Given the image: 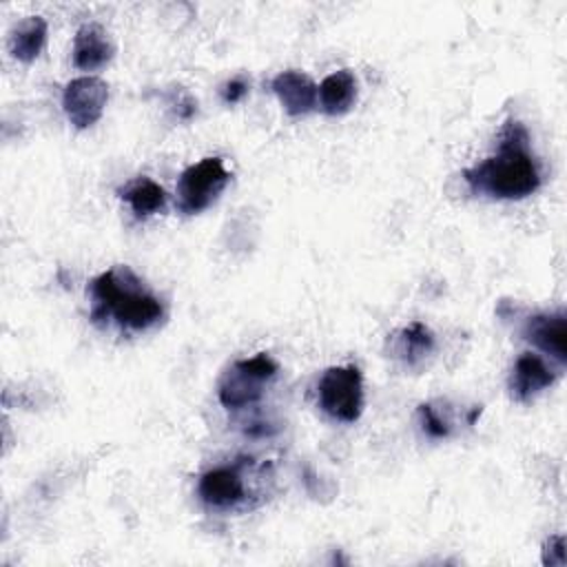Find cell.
Returning <instances> with one entry per match:
<instances>
[{
  "label": "cell",
  "instance_id": "cell-9",
  "mask_svg": "<svg viewBox=\"0 0 567 567\" xmlns=\"http://www.w3.org/2000/svg\"><path fill=\"white\" fill-rule=\"evenodd\" d=\"M115 44L109 31L97 22H86L73 38V64L82 71H95L111 62Z\"/></svg>",
  "mask_w": 567,
  "mask_h": 567
},
{
  "label": "cell",
  "instance_id": "cell-4",
  "mask_svg": "<svg viewBox=\"0 0 567 567\" xmlns=\"http://www.w3.org/2000/svg\"><path fill=\"white\" fill-rule=\"evenodd\" d=\"M319 408L341 423H354L363 410V379L357 365H332L317 383Z\"/></svg>",
  "mask_w": 567,
  "mask_h": 567
},
{
  "label": "cell",
  "instance_id": "cell-11",
  "mask_svg": "<svg viewBox=\"0 0 567 567\" xmlns=\"http://www.w3.org/2000/svg\"><path fill=\"white\" fill-rule=\"evenodd\" d=\"M270 89L279 97L286 113L292 115V117L310 113L317 104V86L301 71H281V73H277L270 82Z\"/></svg>",
  "mask_w": 567,
  "mask_h": 567
},
{
  "label": "cell",
  "instance_id": "cell-2",
  "mask_svg": "<svg viewBox=\"0 0 567 567\" xmlns=\"http://www.w3.org/2000/svg\"><path fill=\"white\" fill-rule=\"evenodd\" d=\"M91 319H113L122 330H148L164 319V303L128 268L115 266L91 281Z\"/></svg>",
  "mask_w": 567,
  "mask_h": 567
},
{
  "label": "cell",
  "instance_id": "cell-13",
  "mask_svg": "<svg viewBox=\"0 0 567 567\" xmlns=\"http://www.w3.org/2000/svg\"><path fill=\"white\" fill-rule=\"evenodd\" d=\"M47 42V20L42 16L22 18L9 33V51L20 62H31L40 55Z\"/></svg>",
  "mask_w": 567,
  "mask_h": 567
},
{
  "label": "cell",
  "instance_id": "cell-15",
  "mask_svg": "<svg viewBox=\"0 0 567 567\" xmlns=\"http://www.w3.org/2000/svg\"><path fill=\"white\" fill-rule=\"evenodd\" d=\"M432 350H434V334L423 321H412L396 337V354L408 365L423 361L427 354H432Z\"/></svg>",
  "mask_w": 567,
  "mask_h": 567
},
{
  "label": "cell",
  "instance_id": "cell-1",
  "mask_svg": "<svg viewBox=\"0 0 567 567\" xmlns=\"http://www.w3.org/2000/svg\"><path fill=\"white\" fill-rule=\"evenodd\" d=\"M498 148L487 159L463 171L467 186L496 199H523L538 190L540 168L529 148V133L518 120H507Z\"/></svg>",
  "mask_w": 567,
  "mask_h": 567
},
{
  "label": "cell",
  "instance_id": "cell-5",
  "mask_svg": "<svg viewBox=\"0 0 567 567\" xmlns=\"http://www.w3.org/2000/svg\"><path fill=\"white\" fill-rule=\"evenodd\" d=\"M230 182V173L221 157H204L190 164L177 179V208L184 215H197L206 210Z\"/></svg>",
  "mask_w": 567,
  "mask_h": 567
},
{
  "label": "cell",
  "instance_id": "cell-3",
  "mask_svg": "<svg viewBox=\"0 0 567 567\" xmlns=\"http://www.w3.org/2000/svg\"><path fill=\"white\" fill-rule=\"evenodd\" d=\"M277 370L279 368L275 359L266 352L235 361L217 383L219 403L228 410H244L255 405L264 394V385L275 379Z\"/></svg>",
  "mask_w": 567,
  "mask_h": 567
},
{
  "label": "cell",
  "instance_id": "cell-7",
  "mask_svg": "<svg viewBox=\"0 0 567 567\" xmlns=\"http://www.w3.org/2000/svg\"><path fill=\"white\" fill-rule=\"evenodd\" d=\"M523 337L538 350L556 359L560 365L567 361V315L563 308L551 312H536L527 317Z\"/></svg>",
  "mask_w": 567,
  "mask_h": 567
},
{
  "label": "cell",
  "instance_id": "cell-12",
  "mask_svg": "<svg viewBox=\"0 0 567 567\" xmlns=\"http://www.w3.org/2000/svg\"><path fill=\"white\" fill-rule=\"evenodd\" d=\"M321 111L326 115H343L357 100V78L350 69H341L323 78L317 89Z\"/></svg>",
  "mask_w": 567,
  "mask_h": 567
},
{
  "label": "cell",
  "instance_id": "cell-8",
  "mask_svg": "<svg viewBox=\"0 0 567 567\" xmlns=\"http://www.w3.org/2000/svg\"><path fill=\"white\" fill-rule=\"evenodd\" d=\"M197 494L208 507L230 509L246 498V483L237 465H219L202 474Z\"/></svg>",
  "mask_w": 567,
  "mask_h": 567
},
{
  "label": "cell",
  "instance_id": "cell-18",
  "mask_svg": "<svg viewBox=\"0 0 567 567\" xmlns=\"http://www.w3.org/2000/svg\"><path fill=\"white\" fill-rule=\"evenodd\" d=\"M248 86L250 82L244 78V75H235L230 78L224 86H221V100L226 104H237L246 93H248Z\"/></svg>",
  "mask_w": 567,
  "mask_h": 567
},
{
  "label": "cell",
  "instance_id": "cell-16",
  "mask_svg": "<svg viewBox=\"0 0 567 567\" xmlns=\"http://www.w3.org/2000/svg\"><path fill=\"white\" fill-rule=\"evenodd\" d=\"M419 419H421V427L427 436L432 439H447L452 432V423L445 416L443 408H439L436 403L427 401L419 405Z\"/></svg>",
  "mask_w": 567,
  "mask_h": 567
},
{
  "label": "cell",
  "instance_id": "cell-6",
  "mask_svg": "<svg viewBox=\"0 0 567 567\" xmlns=\"http://www.w3.org/2000/svg\"><path fill=\"white\" fill-rule=\"evenodd\" d=\"M109 102V84L95 75L73 78L62 91V109L75 128L93 126Z\"/></svg>",
  "mask_w": 567,
  "mask_h": 567
},
{
  "label": "cell",
  "instance_id": "cell-10",
  "mask_svg": "<svg viewBox=\"0 0 567 567\" xmlns=\"http://www.w3.org/2000/svg\"><path fill=\"white\" fill-rule=\"evenodd\" d=\"M554 379H556V374L545 363V359H540L538 354H532V352H523L514 361V368L509 374V394L516 401H529L532 396H536L538 392L549 388L554 383Z\"/></svg>",
  "mask_w": 567,
  "mask_h": 567
},
{
  "label": "cell",
  "instance_id": "cell-14",
  "mask_svg": "<svg viewBox=\"0 0 567 567\" xmlns=\"http://www.w3.org/2000/svg\"><path fill=\"white\" fill-rule=\"evenodd\" d=\"M120 197L131 206L135 217H148L166 206L164 188L151 177H135L120 188Z\"/></svg>",
  "mask_w": 567,
  "mask_h": 567
},
{
  "label": "cell",
  "instance_id": "cell-17",
  "mask_svg": "<svg viewBox=\"0 0 567 567\" xmlns=\"http://www.w3.org/2000/svg\"><path fill=\"white\" fill-rule=\"evenodd\" d=\"M543 563L549 567H563L565 565V536L554 534L543 545Z\"/></svg>",
  "mask_w": 567,
  "mask_h": 567
}]
</instances>
